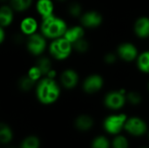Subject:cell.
Here are the masks:
<instances>
[{
	"label": "cell",
	"mask_w": 149,
	"mask_h": 148,
	"mask_svg": "<svg viewBox=\"0 0 149 148\" xmlns=\"http://www.w3.org/2000/svg\"><path fill=\"white\" fill-rule=\"evenodd\" d=\"M8 148H15V147H8Z\"/></svg>",
	"instance_id": "e575fe53"
},
{
	"label": "cell",
	"mask_w": 149,
	"mask_h": 148,
	"mask_svg": "<svg viewBox=\"0 0 149 148\" xmlns=\"http://www.w3.org/2000/svg\"><path fill=\"white\" fill-rule=\"evenodd\" d=\"M127 101V92L124 90L109 92L104 99L105 106L111 110H119Z\"/></svg>",
	"instance_id": "8992f818"
},
{
	"label": "cell",
	"mask_w": 149,
	"mask_h": 148,
	"mask_svg": "<svg viewBox=\"0 0 149 148\" xmlns=\"http://www.w3.org/2000/svg\"><path fill=\"white\" fill-rule=\"evenodd\" d=\"M113 148H128V141L124 136H117L113 140Z\"/></svg>",
	"instance_id": "f1b7e54d"
},
{
	"label": "cell",
	"mask_w": 149,
	"mask_h": 148,
	"mask_svg": "<svg viewBox=\"0 0 149 148\" xmlns=\"http://www.w3.org/2000/svg\"><path fill=\"white\" fill-rule=\"evenodd\" d=\"M6 1H10V0H0V3H2L3 4Z\"/></svg>",
	"instance_id": "d6a6232c"
},
{
	"label": "cell",
	"mask_w": 149,
	"mask_h": 148,
	"mask_svg": "<svg viewBox=\"0 0 149 148\" xmlns=\"http://www.w3.org/2000/svg\"><path fill=\"white\" fill-rule=\"evenodd\" d=\"M36 82L33 81L27 74L18 79L17 85L22 92H30L36 86Z\"/></svg>",
	"instance_id": "44dd1931"
},
{
	"label": "cell",
	"mask_w": 149,
	"mask_h": 148,
	"mask_svg": "<svg viewBox=\"0 0 149 148\" xmlns=\"http://www.w3.org/2000/svg\"><path fill=\"white\" fill-rule=\"evenodd\" d=\"M124 128L127 133L134 136H141L148 131L146 122L138 117H132L127 120Z\"/></svg>",
	"instance_id": "ba28073f"
},
{
	"label": "cell",
	"mask_w": 149,
	"mask_h": 148,
	"mask_svg": "<svg viewBox=\"0 0 149 148\" xmlns=\"http://www.w3.org/2000/svg\"><path fill=\"white\" fill-rule=\"evenodd\" d=\"M109 141L104 136H99L92 143V148H109Z\"/></svg>",
	"instance_id": "4316f807"
},
{
	"label": "cell",
	"mask_w": 149,
	"mask_h": 148,
	"mask_svg": "<svg viewBox=\"0 0 149 148\" xmlns=\"http://www.w3.org/2000/svg\"><path fill=\"white\" fill-rule=\"evenodd\" d=\"M36 65L40 69V71L42 72L44 77L47 75V73L52 69V61L49 58L45 57V56H41L38 58Z\"/></svg>",
	"instance_id": "603a6c76"
},
{
	"label": "cell",
	"mask_w": 149,
	"mask_h": 148,
	"mask_svg": "<svg viewBox=\"0 0 149 148\" xmlns=\"http://www.w3.org/2000/svg\"><path fill=\"white\" fill-rule=\"evenodd\" d=\"M79 18H80L81 25L84 28H89V29L97 28L103 22L102 15L96 10H89L87 12L82 13Z\"/></svg>",
	"instance_id": "30bf717a"
},
{
	"label": "cell",
	"mask_w": 149,
	"mask_h": 148,
	"mask_svg": "<svg viewBox=\"0 0 149 148\" xmlns=\"http://www.w3.org/2000/svg\"><path fill=\"white\" fill-rule=\"evenodd\" d=\"M60 84L62 85L63 87H65V89H73L74 87L77 86L79 80V77L78 72L73 70V69H65L62 72V73L60 74Z\"/></svg>",
	"instance_id": "8fae6325"
},
{
	"label": "cell",
	"mask_w": 149,
	"mask_h": 148,
	"mask_svg": "<svg viewBox=\"0 0 149 148\" xmlns=\"http://www.w3.org/2000/svg\"><path fill=\"white\" fill-rule=\"evenodd\" d=\"M104 85V79L99 74H91L86 77L83 82L82 88L85 92L93 94L102 89Z\"/></svg>",
	"instance_id": "9c48e42d"
},
{
	"label": "cell",
	"mask_w": 149,
	"mask_h": 148,
	"mask_svg": "<svg viewBox=\"0 0 149 148\" xmlns=\"http://www.w3.org/2000/svg\"><path fill=\"white\" fill-rule=\"evenodd\" d=\"M68 12L73 17H80L82 15V7L79 3H72L68 6Z\"/></svg>",
	"instance_id": "484cf974"
},
{
	"label": "cell",
	"mask_w": 149,
	"mask_h": 148,
	"mask_svg": "<svg viewBox=\"0 0 149 148\" xmlns=\"http://www.w3.org/2000/svg\"><path fill=\"white\" fill-rule=\"evenodd\" d=\"M72 48L79 53H85L89 50V43L86 39H85V38H83L73 43Z\"/></svg>",
	"instance_id": "cb8c5ba5"
},
{
	"label": "cell",
	"mask_w": 149,
	"mask_h": 148,
	"mask_svg": "<svg viewBox=\"0 0 149 148\" xmlns=\"http://www.w3.org/2000/svg\"><path fill=\"white\" fill-rule=\"evenodd\" d=\"M93 126V120L89 115H80L75 120V126L78 130L86 132L90 130Z\"/></svg>",
	"instance_id": "ac0fdd59"
},
{
	"label": "cell",
	"mask_w": 149,
	"mask_h": 148,
	"mask_svg": "<svg viewBox=\"0 0 149 148\" xmlns=\"http://www.w3.org/2000/svg\"><path fill=\"white\" fill-rule=\"evenodd\" d=\"M58 1H60V2H64V1H65V0H58Z\"/></svg>",
	"instance_id": "836d02e7"
},
{
	"label": "cell",
	"mask_w": 149,
	"mask_h": 148,
	"mask_svg": "<svg viewBox=\"0 0 149 148\" xmlns=\"http://www.w3.org/2000/svg\"><path fill=\"white\" fill-rule=\"evenodd\" d=\"M127 100H128L130 104L136 106V105H139V104L141 103L142 97L139 92L133 91V92H130L127 93Z\"/></svg>",
	"instance_id": "83f0119b"
},
{
	"label": "cell",
	"mask_w": 149,
	"mask_h": 148,
	"mask_svg": "<svg viewBox=\"0 0 149 148\" xmlns=\"http://www.w3.org/2000/svg\"><path fill=\"white\" fill-rule=\"evenodd\" d=\"M14 19V10L10 4H2L0 6V25L3 28L10 26Z\"/></svg>",
	"instance_id": "9a60e30c"
},
{
	"label": "cell",
	"mask_w": 149,
	"mask_h": 148,
	"mask_svg": "<svg viewBox=\"0 0 149 148\" xmlns=\"http://www.w3.org/2000/svg\"><path fill=\"white\" fill-rule=\"evenodd\" d=\"M148 88H149V83H148Z\"/></svg>",
	"instance_id": "8d00e7d4"
},
{
	"label": "cell",
	"mask_w": 149,
	"mask_h": 148,
	"mask_svg": "<svg viewBox=\"0 0 149 148\" xmlns=\"http://www.w3.org/2000/svg\"><path fill=\"white\" fill-rule=\"evenodd\" d=\"M127 117L124 113L108 116L104 121V128L110 134H118L124 128Z\"/></svg>",
	"instance_id": "5b68a950"
},
{
	"label": "cell",
	"mask_w": 149,
	"mask_h": 148,
	"mask_svg": "<svg viewBox=\"0 0 149 148\" xmlns=\"http://www.w3.org/2000/svg\"><path fill=\"white\" fill-rule=\"evenodd\" d=\"M40 146L41 142L38 136L29 135L21 141L19 148H40Z\"/></svg>",
	"instance_id": "7402d4cb"
},
{
	"label": "cell",
	"mask_w": 149,
	"mask_h": 148,
	"mask_svg": "<svg viewBox=\"0 0 149 148\" xmlns=\"http://www.w3.org/2000/svg\"><path fill=\"white\" fill-rule=\"evenodd\" d=\"M35 6L41 19L54 14V3L52 0H37Z\"/></svg>",
	"instance_id": "5bb4252c"
},
{
	"label": "cell",
	"mask_w": 149,
	"mask_h": 148,
	"mask_svg": "<svg viewBox=\"0 0 149 148\" xmlns=\"http://www.w3.org/2000/svg\"><path fill=\"white\" fill-rule=\"evenodd\" d=\"M33 0H10V5L17 12H24L31 8Z\"/></svg>",
	"instance_id": "ffe728a7"
},
{
	"label": "cell",
	"mask_w": 149,
	"mask_h": 148,
	"mask_svg": "<svg viewBox=\"0 0 149 148\" xmlns=\"http://www.w3.org/2000/svg\"><path fill=\"white\" fill-rule=\"evenodd\" d=\"M116 54L125 62H133L137 59L139 51L137 47L133 43L125 42L118 46Z\"/></svg>",
	"instance_id": "52a82bcc"
},
{
	"label": "cell",
	"mask_w": 149,
	"mask_h": 148,
	"mask_svg": "<svg viewBox=\"0 0 149 148\" xmlns=\"http://www.w3.org/2000/svg\"><path fill=\"white\" fill-rule=\"evenodd\" d=\"M5 40V30L0 25V44H2Z\"/></svg>",
	"instance_id": "4dcf8cb0"
},
{
	"label": "cell",
	"mask_w": 149,
	"mask_h": 148,
	"mask_svg": "<svg viewBox=\"0 0 149 148\" xmlns=\"http://www.w3.org/2000/svg\"><path fill=\"white\" fill-rule=\"evenodd\" d=\"M14 138V133L11 127L6 123H0V144H10Z\"/></svg>",
	"instance_id": "e0dca14e"
},
{
	"label": "cell",
	"mask_w": 149,
	"mask_h": 148,
	"mask_svg": "<svg viewBox=\"0 0 149 148\" xmlns=\"http://www.w3.org/2000/svg\"><path fill=\"white\" fill-rule=\"evenodd\" d=\"M35 93L39 103L49 106L59 99L61 90L59 85L54 79L43 77L36 84Z\"/></svg>",
	"instance_id": "6da1fadb"
},
{
	"label": "cell",
	"mask_w": 149,
	"mask_h": 148,
	"mask_svg": "<svg viewBox=\"0 0 149 148\" xmlns=\"http://www.w3.org/2000/svg\"><path fill=\"white\" fill-rule=\"evenodd\" d=\"M27 75H28L33 81H35L36 83H37L38 81H39V80L44 77L42 72L40 71V69H39L36 65L29 68V70H28V72H27Z\"/></svg>",
	"instance_id": "d4e9b609"
},
{
	"label": "cell",
	"mask_w": 149,
	"mask_h": 148,
	"mask_svg": "<svg viewBox=\"0 0 149 148\" xmlns=\"http://www.w3.org/2000/svg\"><path fill=\"white\" fill-rule=\"evenodd\" d=\"M56 76H57V72H56V71H55V70H53V69H52V70L47 73V75H46V76H45V77H48V78H50V79H55Z\"/></svg>",
	"instance_id": "1f68e13d"
},
{
	"label": "cell",
	"mask_w": 149,
	"mask_h": 148,
	"mask_svg": "<svg viewBox=\"0 0 149 148\" xmlns=\"http://www.w3.org/2000/svg\"><path fill=\"white\" fill-rule=\"evenodd\" d=\"M46 38L41 33H34L27 37L26 39V48L27 51L33 56H41L47 47Z\"/></svg>",
	"instance_id": "277c9868"
},
{
	"label": "cell",
	"mask_w": 149,
	"mask_h": 148,
	"mask_svg": "<svg viewBox=\"0 0 149 148\" xmlns=\"http://www.w3.org/2000/svg\"><path fill=\"white\" fill-rule=\"evenodd\" d=\"M134 31L135 35L142 39L149 38V17H140L136 19Z\"/></svg>",
	"instance_id": "4fadbf2b"
},
{
	"label": "cell",
	"mask_w": 149,
	"mask_h": 148,
	"mask_svg": "<svg viewBox=\"0 0 149 148\" xmlns=\"http://www.w3.org/2000/svg\"><path fill=\"white\" fill-rule=\"evenodd\" d=\"M141 148H148V147H141Z\"/></svg>",
	"instance_id": "d590c367"
},
{
	"label": "cell",
	"mask_w": 149,
	"mask_h": 148,
	"mask_svg": "<svg viewBox=\"0 0 149 148\" xmlns=\"http://www.w3.org/2000/svg\"><path fill=\"white\" fill-rule=\"evenodd\" d=\"M50 55L56 60H65L68 58L73 50L72 44L64 37L52 40L48 47Z\"/></svg>",
	"instance_id": "3957f363"
},
{
	"label": "cell",
	"mask_w": 149,
	"mask_h": 148,
	"mask_svg": "<svg viewBox=\"0 0 149 148\" xmlns=\"http://www.w3.org/2000/svg\"><path fill=\"white\" fill-rule=\"evenodd\" d=\"M68 26L65 21L52 14L47 17L42 18L40 24V33L47 39H56L64 37Z\"/></svg>",
	"instance_id": "7a4b0ae2"
},
{
	"label": "cell",
	"mask_w": 149,
	"mask_h": 148,
	"mask_svg": "<svg viewBox=\"0 0 149 148\" xmlns=\"http://www.w3.org/2000/svg\"><path fill=\"white\" fill-rule=\"evenodd\" d=\"M19 29L21 33L24 36H30L38 31V23L37 19L33 17L28 16L24 17L19 24Z\"/></svg>",
	"instance_id": "7c38bea8"
},
{
	"label": "cell",
	"mask_w": 149,
	"mask_h": 148,
	"mask_svg": "<svg viewBox=\"0 0 149 148\" xmlns=\"http://www.w3.org/2000/svg\"><path fill=\"white\" fill-rule=\"evenodd\" d=\"M117 54H114V53H112V52H109L107 53L105 58H104V60L107 64L108 65H113L116 62V59H117Z\"/></svg>",
	"instance_id": "f546056e"
},
{
	"label": "cell",
	"mask_w": 149,
	"mask_h": 148,
	"mask_svg": "<svg viewBox=\"0 0 149 148\" xmlns=\"http://www.w3.org/2000/svg\"><path fill=\"white\" fill-rule=\"evenodd\" d=\"M136 64L138 69L146 74H149V51L139 53V56L136 59Z\"/></svg>",
	"instance_id": "d6986e66"
},
{
	"label": "cell",
	"mask_w": 149,
	"mask_h": 148,
	"mask_svg": "<svg viewBox=\"0 0 149 148\" xmlns=\"http://www.w3.org/2000/svg\"><path fill=\"white\" fill-rule=\"evenodd\" d=\"M85 36V28L82 25H74L68 27L64 38H66L72 44L78 41L80 38H83Z\"/></svg>",
	"instance_id": "2e32d148"
}]
</instances>
